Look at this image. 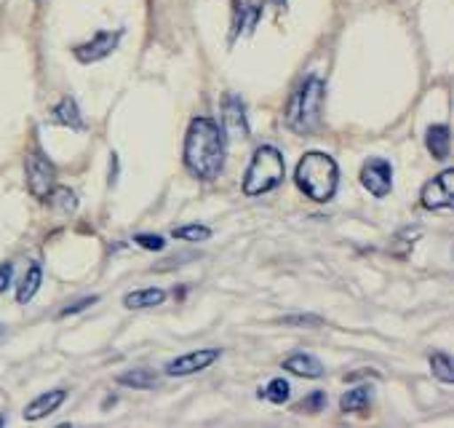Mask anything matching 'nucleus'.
I'll return each mask as SVG.
<instances>
[{"mask_svg":"<svg viewBox=\"0 0 454 428\" xmlns=\"http://www.w3.org/2000/svg\"><path fill=\"white\" fill-rule=\"evenodd\" d=\"M184 166L200 177L214 179L224 166V131L211 118H195L184 137Z\"/></svg>","mask_w":454,"mask_h":428,"instance_id":"1","label":"nucleus"},{"mask_svg":"<svg viewBox=\"0 0 454 428\" xmlns=\"http://www.w3.org/2000/svg\"><path fill=\"white\" fill-rule=\"evenodd\" d=\"M297 187L313 201H329L340 185V166L324 150H310L297 163Z\"/></svg>","mask_w":454,"mask_h":428,"instance_id":"2","label":"nucleus"},{"mask_svg":"<svg viewBox=\"0 0 454 428\" xmlns=\"http://www.w3.org/2000/svg\"><path fill=\"white\" fill-rule=\"evenodd\" d=\"M326 105V86L321 78L308 75L286 105V126L297 134H313L321 126Z\"/></svg>","mask_w":454,"mask_h":428,"instance_id":"3","label":"nucleus"},{"mask_svg":"<svg viewBox=\"0 0 454 428\" xmlns=\"http://www.w3.org/2000/svg\"><path fill=\"white\" fill-rule=\"evenodd\" d=\"M284 155L278 147L273 145H262L254 150L247 177H244V193L247 195H265L270 190H276L284 182Z\"/></svg>","mask_w":454,"mask_h":428,"instance_id":"4","label":"nucleus"},{"mask_svg":"<svg viewBox=\"0 0 454 428\" xmlns=\"http://www.w3.org/2000/svg\"><path fill=\"white\" fill-rule=\"evenodd\" d=\"M270 6L286 12V0H231V41L252 36Z\"/></svg>","mask_w":454,"mask_h":428,"instance_id":"5","label":"nucleus"},{"mask_svg":"<svg viewBox=\"0 0 454 428\" xmlns=\"http://www.w3.org/2000/svg\"><path fill=\"white\" fill-rule=\"evenodd\" d=\"M25 169H27V187H30V193L35 198H49V193L54 190V182H57V169L46 158V153L30 150L27 158H25Z\"/></svg>","mask_w":454,"mask_h":428,"instance_id":"6","label":"nucleus"},{"mask_svg":"<svg viewBox=\"0 0 454 428\" xmlns=\"http://www.w3.org/2000/svg\"><path fill=\"white\" fill-rule=\"evenodd\" d=\"M422 206L427 211H438V209H449L454 203V171L446 169L441 174H435L430 182H425L422 187Z\"/></svg>","mask_w":454,"mask_h":428,"instance_id":"7","label":"nucleus"},{"mask_svg":"<svg viewBox=\"0 0 454 428\" xmlns=\"http://www.w3.org/2000/svg\"><path fill=\"white\" fill-rule=\"evenodd\" d=\"M121 38H123V30H113V33L105 30V33H97L89 44L75 46L73 54H75V59H78L81 65H91V62H99V59L110 57V54L118 49Z\"/></svg>","mask_w":454,"mask_h":428,"instance_id":"8","label":"nucleus"},{"mask_svg":"<svg viewBox=\"0 0 454 428\" xmlns=\"http://www.w3.org/2000/svg\"><path fill=\"white\" fill-rule=\"evenodd\" d=\"M361 185L372 195L385 198L390 193V187H393V166L385 158H369L361 166Z\"/></svg>","mask_w":454,"mask_h":428,"instance_id":"9","label":"nucleus"},{"mask_svg":"<svg viewBox=\"0 0 454 428\" xmlns=\"http://www.w3.org/2000/svg\"><path fill=\"white\" fill-rule=\"evenodd\" d=\"M219 356H222L219 348H198V351H192V353H184V356L168 361L166 375H171V377H187V375L203 372V369L211 367Z\"/></svg>","mask_w":454,"mask_h":428,"instance_id":"10","label":"nucleus"},{"mask_svg":"<svg viewBox=\"0 0 454 428\" xmlns=\"http://www.w3.org/2000/svg\"><path fill=\"white\" fill-rule=\"evenodd\" d=\"M222 123L231 137H241V139L249 137V121H247V110H244L241 97H236V94L222 97Z\"/></svg>","mask_w":454,"mask_h":428,"instance_id":"11","label":"nucleus"},{"mask_svg":"<svg viewBox=\"0 0 454 428\" xmlns=\"http://www.w3.org/2000/svg\"><path fill=\"white\" fill-rule=\"evenodd\" d=\"M67 399V391L65 388H51L46 393H41L38 399H33L27 407H25V420H41L51 412H57Z\"/></svg>","mask_w":454,"mask_h":428,"instance_id":"12","label":"nucleus"},{"mask_svg":"<svg viewBox=\"0 0 454 428\" xmlns=\"http://www.w3.org/2000/svg\"><path fill=\"white\" fill-rule=\"evenodd\" d=\"M284 369L308 380H316L324 375V364L313 353H292L289 359H284Z\"/></svg>","mask_w":454,"mask_h":428,"instance_id":"13","label":"nucleus"},{"mask_svg":"<svg viewBox=\"0 0 454 428\" xmlns=\"http://www.w3.org/2000/svg\"><path fill=\"white\" fill-rule=\"evenodd\" d=\"M51 118H54L59 126H67V129H73V131H83V129H86V123H83V118H81V110H78V102H75L73 97H65V99L54 107Z\"/></svg>","mask_w":454,"mask_h":428,"instance_id":"14","label":"nucleus"},{"mask_svg":"<svg viewBox=\"0 0 454 428\" xmlns=\"http://www.w3.org/2000/svg\"><path fill=\"white\" fill-rule=\"evenodd\" d=\"M166 300V292L158 289V287H150V289H137V292H129L123 297V305L131 308V311H139V308H155Z\"/></svg>","mask_w":454,"mask_h":428,"instance_id":"15","label":"nucleus"},{"mask_svg":"<svg viewBox=\"0 0 454 428\" xmlns=\"http://www.w3.org/2000/svg\"><path fill=\"white\" fill-rule=\"evenodd\" d=\"M425 142H427V150H430L435 158H446V155H449V142H451L449 126H443V123L430 126L427 134H425Z\"/></svg>","mask_w":454,"mask_h":428,"instance_id":"16","label":"nucleus"},{"mask_svg":"<svg viewBox=\"0 0 454 428\" xmlns=\"http://www.w3.org/2000/svg\"><path fill=\"white\" fill-rule=\"evenodd\" d=\"M41 281H43V271H41V266L38 263H33L30 266V271L25 273V279L20 281V289H17V303H30L33 297H35V292L41 289Z\"/></svg>","mask_w":454,"mask_h":428,"instance_id":"17","label":"nucleus"},{"mask_svg":"<svg viewBox=\"0 0 454 428\" xmlns=\"http://www.w3.org/2000/svg\"><path fill=\"white\" fill-rule=\"evenodd\" d=\"M369 401H372V388L369 385H356L340 399V407H342V412H361V409L369 407Z\"/></svg>","mask_w":454,"mask_h":428,"instance_id":"18","label":"nucleus"},{"mask_svg":"<svg viewBox=\"0 0 454 428\" xmlns=\"http://www.w3.org/2000/svg\"><path fill=\"white\" fill-rule=\"evenodd\" d=\"M118 383L121 385H131V388H139V391H147L158 383V375L153 369H145V367H137L131 372H123L118 375Z\"/></svg>","mask_w":454,"mask_h":428,"instance_id":"19","label":"nucleus"},{"mask_svg":"<svg viewBox=\"0 0 454 428\" xmlns=\"http://www.w3.org/2000/svg\"><path fill=\"white\" fill-rule=\"evenodd\" d=\"M289 393H292V385H289V380H284V377H273V380L260 391V396L268 399L270 404H284V401H289Z\"/></svg>","mask_w":454,"mask_h":428,"instance_id":"20","label":"nucleus"},{"mask_svg":"<svg viewBox=\"0 0 454 428\" xmlns=\"http://www.w3.org/2000/svg\"><path fill=\"white\" fill-rule=\"evenodd\" d=\"M430 369L441 383H454V367H451V359L446 353H438V351L430 353Z\"/></svg>","mask_w":454,"mask_h":428,"instance_id":"21","label":"nucleus"},{"mask_svg":"<svg viewBox=\"0 0 454 428\" xmlns=\"http://www.w3.org/2000/svg\"><path fill=\"white\" fill-rule=\"evenodd\" d=\"M49 195H51V203H54V209H57V211L73 214V211H75V206H78V198H75V193H73V190H67V187L51 190Z\"/></svg>","mask_w":454,"mask_h":428,"instance_id":"22","label":"nucleus"},{"mask_svg":"<svg viewBox=\"0 0 454 428\" xmlns=\"http://www.w3.org/2000/svg\"><path fill=\"white\" fill-rule=\"evenodd\" d=\"M171 236L182 239V242H206V239H211V228H206V226H182V228H174Z\"/></svg>","mask_w":454,"mask_h":428,"instance_id":"23","label":"nucleus"},{"mask_svg":"<svg viewBox=\"0 0 454 428\" xmlns=\"http://www.w3.org/2000/svg\"><path fill=\"white\" fill-rule=\"evenodd\" d=\"M326 407V393L324 391H313L310 396H305L294 409L297 412H308V415H313V412H318V409H324Z\"/></svg>","mask_w":454,"mask_h":428,"instance_id":"24","label":"nucleus"},{"mask_svg":"<svg viewBox=\"0 0 454 428\" xmlns=\"http://www.w3.org/2000/svg\"><path fill=\"white\" fill-rule=\"evenodd\" d=\"M134 244L142 247V250H150V252H160L166 247V239H160L155 234H137L134 236Z\"/></svg>","mask_w":454,"mask_h":428,"instance_id":"25","label":"nucleus"},{"mask_svg":"<svg viewBox=\"0 0 454 428\" xmlns=\"http://www.w3.org/2000/svg\"><path fill=\"white\" fill-rule=\"evenodd\" d=\"M284 324H289V327H318L324 321L318 316H286Z\"/></svg>","mask_w":454,"mask_h":428,"instance_id":"26","label":"nucleus"},{"mask_svg":"<svg viewBox=\"0 0 454 428\" xmlns=\"http://www.w3.org/2000/svg\"><path fill=\"white\" fill-rule=\"evenodd\" d=\"M12 276H14V266L12 263L0 266V292H6L12 287Z\"/></svg>","mask_w":454,"mask_h":428,"instance_id":"27","label":"nucleus"},{"mask_svg":"<svg viewBox=\"0 0 454 428\" xmlns=\"http://www.w3.org/2000/svg\"><path fill=\"white\" fill-rule=\"evenodd\" d=\"M97 303V295H91V297H83V300H78L75 305H70V308H65L59 316H73V313H78V311H83V308H89V305H94Z\"/></svg>","mask_w":454,"mask_h":428,"instance_id":"28","label":"nucleus"},{"mask_svg":"<svg viewBox=\"0 0 454 428\" xmlns=\"http://www.w3.org/2000/svg\"><path fill=\"white\" fill-rule=\"evenodd\" d=\"M0 425H4V417H0Z\"/></svg>","mask_w":454,"mask_h":428,"instance_id":"29","label":"nucleus"},{"mask_svg":"<svg viewBox=\"0 0 454 428\" xmlns=\"http://www.w3.org/2000/svg\"><path fill=\"white\" fill-rule=\"evenodd\" d=\"M0 332H4V327H0Z\"/></svg>","mask_w":454,"mask_h":428,"instance_id":"30","label":"nucleus"}]
</instances>
